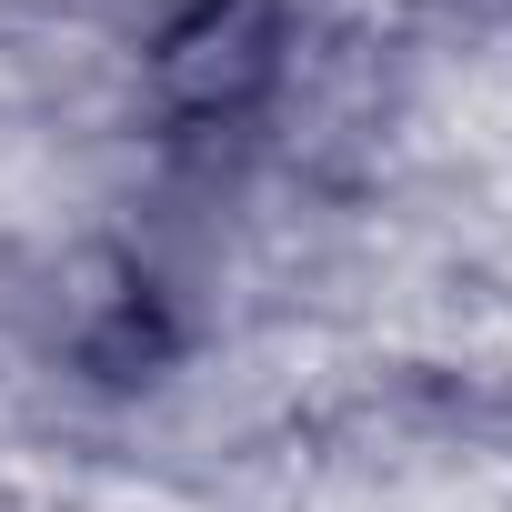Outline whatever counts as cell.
Wrapping results in <instances>:
<instances>
[{"instance_id": "1", "label": "cell", "mask_w": 512, "mask_h": 512, "mask_svg": "<svg viewBox=\"0 0 512 512\" xmlns=\"http://www.w3.org/2000/svg\"><path fill=\"white\" fill-rule=\"evenodd\" d=\"M272 81H282V0H191L151 41V91L191 131L241 121Z\"/></svg>"}]
</instances>
